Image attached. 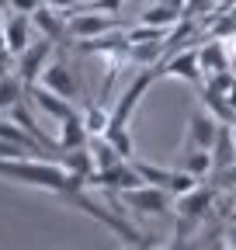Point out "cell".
<instances>
[{"label": "cell", "mask_w": 236, "mask_h": 250, "mask_svg": "<svg viewBox=\"0 0 236 250\" xmlns=\"http://www.w3.org/2000/svg\"><path fill=\"white\" fill-rule=\"evenodd\" d=\"M32 24L42 31L45 39H52V42L66 39V11H59L52 4H39V11L32 14Z\"/></svg>", "instance_id": "5bb4252c"}, {"label": "cell", "mask_w": 236, "mask_h": 250, "mask_svg": "<svg viewBox=\"0 0 236 250\" xmlns=\"http://www.w3.org/2000/svg\"><path fill=\"white\" fill-rule=\"evenodd\" d=\"M226 247H236V223L226 226Z\"/></svg>", "instance_id": "d4e9b609"}, {"label": "cell", "mask_w": 236, "mask_h": 250, "mask_svg": "<svg viewBox=\"0 0 236 250\" xmlns=\"http://www.w3.org/2000/svg\"><path fill=\"white\" fill-rule=\"evenodd\" d=\"M157 73H160V77H181V80H188V83H195V87L205 83L201 62H198V49H181V52L167 56L160 66H157Z\"/></svg>", "instance_id": "52a82bcc"}, {"label": "cell", "mask_w": 236, "mask_h": 250, "mask_svg": "<svg viewBox=\"0 0 236 250\" xmlns=\"http://www.w3.org/2000/svg\"><path fill=\"white\" fill-rule=\"evenodd\" d=\"M45 4H52V7H59V11H73L77 0H45Z\"/></svg>", "instance_id": "cb8c5ba5"}, {"label": "cell", "mask_w": 236, "mask_h": 250, "mask_svg": "<svg viewBox=\"0 0 236 250\" xmlns=\"http://www.w3.org/2000/svg\"><path fill=\"white\" fill-rule=\"evenodd\" d=\"M28 98V87H24V80L18 77V70H11V73H4L0 77V108L4 111H11L18 101H24Z\"/></svg>", "instance_id": "e0dca14e"}, {"label": "cell", "mask_w": 236, "mask_h": 250, "mask_svg": "<svg viewBox=\"0 0 236 250\" xmlns=\"http://www.w3.org/2000/svg\"><path fill=\"white\" fill-rule=\"evenodd\" d=\"M160 4H170V7H177V11H184V0H160Z\"/></svg>", "instance_id": "4316f807"}, {"label": "cell", "mask_w": 236, "mask_h": 250, "mask_svg": "<svg viewBox=\"0 0 236 250\" xmlns=\"http://www.w3.org/2000/svg\"><path fill=\"white\" fill-rule=\"evenodd\" d=\"M132 164H136V170L142 174L146 184H160V188H167V191H170V181H174V170H170V167H157V164L136 160V156H132Z\"/></svg>", "instance_id": "44dd1931"}, {"label": "cell", "mask_w": 236, "mask_h": 250, "mask_svg": "<svg viewBox=\"0 0 236 250\" xmlns=\"http://www.w3.org/2000/svg\"><path fill=\"white\" fill-rule=\"evenodd\" d=\"M59 153L63 149H80L91 143V132H87V125H83V111H73L70 118L59 122Z\"/></svg>", "instance_id": "9a60e30c"}, {"label": "cell", "mask_w": 236, "mask_h": 250, "mask_svg": "<svg viewBox=\"0 0 236 250\" xmlns=\"http://www.w3.org/2000/svg\"><path fill=\"white\" fill-rule=\"evenodd\" d=\"M0 177L49 191L63 202H70L80 188H87V177L70 174L59 160H45V156H0Z\"/></svg>", "instance_id": "6da1fadb"}, {"label": "cell", "mask_w": 236, "mask_h": 250, "mask_svg": "<svg viewBox=\"0 0 236 250\" xmlns=\"http://www.w3.org/2000/svg\"><path fill=\"white\" fill-rule=\"evenodd\" d=\"M59 164H63L70 174H80V177H91L98 167H94V156H91V149L87 146H80V149H63L59 153Z\"/></svg>", "instance_id": "ac0fdd59"}, {"label": "cell", "mask_w": 236, "mask_h": 250, "mask_svg": "<svg viewBox=\"0 0 236 250\" xmlns=\"http://www.w3.org/2000/svg\"><path fill=\"white\" fill-rule=\"evenodd\" d=\"M83 4H101V0H83Z\"/></svg>", "instance_id": "f1b7e54d"}, {"label": "cell", "mask_w": 236, "mask_h": 250, "mask_svg": "<svg viewBox=\"0 0 236 250\" xmlns=\"http://www.w3.org/2000/svg\"><path fill=\"white\" fill-rule=\"evenodd\" d=\"M52 52H56V42L52 39H39V42H32L18 59H14V70H18V77L24 80V87L32 90L35 83H39V77L45 73V66H49V59H52Z\"/></svg>", "instance_id": "5b68a950"}, {"label": "cell", "mask_w": 236, "mask_h": 250, "mask_svg": "<svg viewBox=\"0 0 236 250\" xmlns=\"http://www.w3.org/2000/svg\"><path fill=\"white\" fill-rule=\"evenodd\" d=\"M0 111H4V108H0Z\"/></svg>", "instance_id": "f546056e"}, {"label": "cell", "mask_w": 236, "mask_h": 250, "mask_svg": "<svg viewBox=\"0 0 236 250\" xmlns=\"http://www.w3.org/2000/svg\"><path fill=\"white\" fill-rule=\"evenodd\" d=\"M219 125L209 111H195L191 122H188V149H212L216 146V136H219Z\"/></svg>", "instance_id": "7c38bea8"}, {"label": "cell", "mask_w": 236, "mask_h": 250, "mask_svg": "<svg viewBox=\"0 0 236 250\" xmlns=\"http://www.w3.org/2000/svg\"><path fill=\"white\" fill-rule=\"evenodd\" d=\"M181 18H184V11H177V7H170V4H160V0H157L153 7H146V11H142V21H146V24L167 28V31H170L177 21H181Z\"/></svg>", "instance_id": "d6986e66"}, {"label": "cell", "mask_w": 236, "mask_h": 250, "mask_svg": "<svg viewBox=\"0 0 236 250\" xmlns=\"http://www.w3.org/2000/svg\"><path fill=\"white\" fill-rule=\"evenodd\" d=\"M0 49H7V35H4V11H0Z\"/></svg>", "instance_id": "484cf974"}, {"label": "cell", "mask_w": 236, "mask_h": 250, "mask_svg": "<svg viewBox=\"0 0 236 250\" xmlns=\"http://www.w3.org/2000/svg\"><path fill=\"white\" fill-rule=\"evenodd\" d=\"M139 184H146L142 181V174L136 170V164H132V156L129 160H118L115 167H108V170H94L91 177H87V188H101V191H125V188H139Z\"/></svg>", "instance_id": "8992f818"}, {"label": "cell", "mask_w": 236, "mask_h": 250, "mask_svg": "<svg viewBox=\"0 0 236 250\" xmlns=\"http://www.w3.org/2000/svg\"><path fill=\"white\" fill-rule=\"evenodd\" d=\"M7 11H21V14H35L39 11V0H11Z\"/></svg>", "instance_id": "603a6c76"}, {"label": "cell", "mask_w": 236, "mask_h": 250, "mask_svg": "<svg viewBox=\"0 0 236 250\" xmlns=\"http://www.w3.org/2000/svg\"><path fill=\"white\" fill-rule=\"evenodd\" d=\"M198 90H201V108L209 111L216 122L236 125V108H233V101H229L226 90H219V87H212V83H201Z\"/></svg>", "instance_id": "4fadbf2b"}, {"label": "cell", "mask_w": 236, "mask_h": 250, "mask_svg": "<svg viewBox=\"0 0 236 250\" xmlns=\"http://www.w3.org/2000/svg\"><path fill=\"white\" fill-rule=\"evenodd\" d=\"M122 28V18H111L104 11H66V39L73 42H83V39H98V35H108V31H118Z\"/></svg>", "instance_id": "3957f363"}, {"label": "cell", "mask_w": 236, "mask_h": 250, "mask_svg": "<svg viewBox=\"0 0 236 250\" xmlns=\"http://www.w3.org/2000/svg\"><path fill=\"white\" fill-rule=\"evenodd\" d=\"M42 83H45V87H52L56 94H63V98H70V101H77V98H80V80H77L73 66L66 62V56L49 59V66H45V73H42Z\"/></svg>", "instance_id": "ba28073f"}, {"label": "cell", "mask_w": 236, "mask_h": 250, "mask_svg": "<svg viewBox=\"0 0 236 250\" xmlns=\"http://www.w3.org/2000/svg\"><path fill=\"white\" fill-rule=\"evenodd\" d=\"M212 160H216V167H236V132H233V125H219Z\"/></svg>", "instance_id": "2e32d148"}, {"label": "cell", "mask_w": 236, "mask_h": 250, "mask_svg": "<svg viewBox=\"0 0 236 250\" xmlns=\"http://www.w3.org/2000/svg\"><path fill=\"white\" fill-rule=\"evenodd\" d=\"M184 170L195 174L198 181L201 177H209L216 170V160H212V149H188L184 153Z\"/></svg>", "instance_id": "ffe728a7"}, {"label": "cell", "mask_w": 236, "mask_h": 250, "mask_svg": "<svg viewBox=\"0 0 236 250\" xmlns=\"http://www.w3.org/2000/svg\"><path fill=\"white\" fill-rule=\"evenodd\" d=\"M118 202H122L129 212H142V215H167L174 195L160 184H139V188H125L118 191Z\"/></svg>", "instance_id": "277c9868"}, {"label": "cell", "mask_w": 236, "mask_h": 250, "mask_svg": "<svg viewBox=\"0 0 236 250\" xmlns=\"http://www.w3.org/2000/svg\"><path fill=\"white\" fill-rule=\"evenodd\" d=\"M216 195H219L216 184H198V188H191L188 195L177 198V219H181V229H177V236H188L191 229H198L205 219L212 215Z\"/></svg>", "instance_id": "7a4b0ae2"}, {"label": "cell", "mask_w": 236, "mask_h": 250, "mask_svg": "<svg viewBox=\"0 0 236 250\" xmlns=\"http://www.w3.org/2000/svg\"><path fill=\"white\" fill-rule=\"evenodd\" d=\"M229 101H233V108H236V83L229 87Z\"/></svg>", "instance_id": "83f0119b"}, {"label": "cell", "mask_w": 236, "mask_h": 250, "mask_svg": "<svg viewBox=\"0 0 236 250\" xmlns=\"http://www.w3.org/2000/svg\"><path fill=\"white\" fill-rule=\"evenodd\" d=\"M28 101H32V104H35L39 111H45L49 118H56V122H63V118H70V115L77 111L70 98H63V94H56V90H52V87H45V83H42V87L35 83L32 90H28Z\"/></svg>", "instance_id": "30bf717a"}, {"label": "cell", "mask_w": 236, "mask_h": 250, "mask_svg": "<svg viewBox=\"0 0 236 250\" xmlns=\"http://www.w3.org/2000/svg\"><path fill=\"white\" fill-rule=\"evenodd\" d=\"M198 62H201V73L205 80L216 77V73H226L233 70V45L226 39H212V42H205L198 49Z\"/></svg>", "instance_id": "9c48e42d"}, {"label": "cell", "mask_w": 236, "mask_h": 250, "mask_svg": "<svg viewBox=\"0 0 236 250\" xmlns=\"http://www.w3.org/2000/svg\"><path fill=\"white\" fill-rule=\"evenodd\" d=\"M108 118L111 111H104V104H94V108H83V125L91 136H104L108 132Z\"/></svg>", "instance_id": "7402d4cb"}, {"label": "cell", "mask_w": 236, "mask_h": 250, "mask_svg": "<svg viewBox=\"0 0 236 250\" xmlns=\"http://www.w3.org/2000/svg\"><path fill=\"white\" fill-rule=\"evenodd\" d=\"M32 14H21V11H11V14H4V35H7V49H11V56L18 59L28 45H32Z\"/></svg>", "instance_id": "8fae6325"}]
</instances>
